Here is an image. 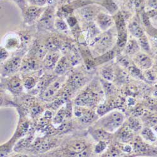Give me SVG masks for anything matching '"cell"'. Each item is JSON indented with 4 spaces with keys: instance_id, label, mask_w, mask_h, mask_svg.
Masks as SVG:
<instances>
[{
    "instance_id": "14",
    "label": "cell",
    "mask_w": 157,
    "mask_h": 157,
    "mask_svg": "<svg viewBox=\"0 0 157 157\" xmlns=\"http://www.w3.org/2000/svg\"><path fill=\"white\" fill-rule=\"evenodd\" d=\"M88 132L89 135L92 136V138L97 142L100 141H106L109 140L112 134L102 128H96L93 126L90 127L89 129Z\"/></svg>"
},
{
    "instance_id": "9",
    "label": "cell",
    "mask_w": 157,
    "mask_h": 157,
    "mask_svg": "<svg viewBox=\"0 0 157 157\" xmlns=\"http://www.w3.org/2000/svg\"><path fill=\"white\" fill-rule=\"evenodd\" d=\"M133 63L140 69H149L153 64V62L150 56L145 52H139L132 56Z\"/></svg>"
},
{
    "instance_id": "33",
    "label": "cell",
    "mask_w": 157,
    "mask_h": 157,
    "mask_svg": "<svg viewBox=\"0 0 157 157\" xmlns=\"http://www.w3.org/2000/svg\"><path fill=\"white\" fill-rule=\"evenodd\" d=\"M138 44L141 49H143V52L147 54H149L151 52L150 45L149 44L148 38L145 34H144L143 36L138 38Z\"/></svg>"
},
{
    "instance_id": "23",
    "label": "cell",
    "mask_w": 157,
    "mask_h": 157,
    "mask_svg": "<svg viewBox=\"0 0 157 157\" xmlns=\"http://www.w3.org/2000/svg\"><path fill=\"white\" fill-rule=\"evenodd\" d=\"M48 50L45 45H41L38 43H36L33 45L32 48V52L33 54V57L38 59L44 60L47 54H48Z\"/></svg>"
},
{
    "instance_id": "34",
    "label": "cell",
    "mask_w": 157,
    "mask_h": 157,
    "mask_svg": "<svg viewBox=\"0 0 157 157\" xmlns=\"http://www.w3.org/2000/svg\"><path fill=\"white\" fill-rule=\"evenodd\" d=\"M55 27L59 32H65L68 31L69 27L67 21H65L63 18L57 17L55 21Z\"/></svg>"
},
{
    "instance_id": "46",
    "label": "cell",
    "mask_w": 157,
    "mask_h": 157,
    "mask_svg": "<svg viewBox=\"0 0 157 157\" xmlns=\"http://www.w3.org/2000/svg\"><path fill=\"white\" fill-rule=\"evenodd\" d=\"M12 1H13L20 7L22 13H23L26 8H27L26 6V0H12Z\"/></svg>"
},
{
    "instance_id": "50",
    "label": "cell",
    "mask_w": 157,
    "mask_h": 157,
    "mask_svg": "<svg viewBox=\"0 0 157 157\" xmlns=\"http://www.w3.org/2000/svg\"><path fill=\"white\" fill-rule=\"evenodd\" d=\"M153 130L155 132V133L157 134V125H156L154 128H153Z\"/></svg>"
},
{
    "instance_id": "16",
    "label": "cell",
    "mask_w": 157,
    "mask_h": 157,
    "mask_svg": "<svg viewBox=\"0 0 157 157\" xmlns=\"http://www.w3.org/2000/svg\"><path fill=\"white\" fill-rule=\"evenodd\" d=\"M60 59V54L58 52H50L43 60L44 66L47 69H54Z\"/></svg>"
},
{
    "instance_id": "4",
    "label": "cell",
    "mask_w": 157,
    "mask_h": 157,
    "mask_svg": "<svg viewBox=\"0 0 157 157\" xmlns=\"http://www.w3.org/2000/svg\"><path fill=\"white\" fill-rule=\"evenodd\" d=\"M99 96L90 90H86L78 95L74 100V104L77 106L92 108L98 104Z\"/></svg>"
},
{
    "instance_id": "48",
    "label": "cell",
    "mask_w": 157,
    "mask_h": 157,
    "mask_svg": "<svg viewBox=\"0 0 157 157\" xmlns=\"http://www.w3.org/2000/svg\"><path fill=\"white\" fill-rule=\"evenodd\" d=\"M151 18V20L150 21L151 24L153 25V27L155 29H157V15Z\"/></svg>"
},
{
    "instance_id": "28",
    "label": "cell",
    "mask_w": 157,
    "mask_h": 157,
    "mask_svg": "<svg viewBox=\"0 0 157 157\" xmlns=\"http://www.w3.org/2000/svg\"><path fill=\"white\" fill-rule=\"evenodd\" d=\"M62 45L60 41L56 37L49 38L45 44L47 50L50 52H57L59 49H61Z\"/></svg>"
},
{
    "instance_id": "15",
    "label": "cell",
    "mask_w": 157,
    "mask_h": 157,
    "mask_svg": "<svg viewBox=\"0 0 157 157\" xmlns=\"http://www.w3.org/2000/svg\"><path fill=\"white\" fill-rule=\"evenodd\" d=\"M128 31L133 37L138 39L145 34L140 24V20L136 17H134L129 22L128 25Z\"/></svg>"
},
{
    "instance_id": "38",
    "label": "cell",
    "mask_w": 157,
    "mask_h": 157,
    "mask_svg": "<svg viewBox=\"0 0 157 157\" xmlns=\"http://www.w3.org/2000/svg\"><path fill=\"white\" fill-rule=\"evenodd\" d=\"M128 126L134 132H138L141 128L140 121L137 119L134 118V117H132L129 120Z\"/></svg>"
},
{
    "instance_id": "6",
    "label": "cell",
    "mask_w": 157,
    "mask_h": 157,
    "mask_svg": "<svg viewBox=\"0 0 157 157\" xmlns=\"http://www.w3.org/2000/svg\"><path fill=\"white\" fill-rule=\"evenodd\" d=\"M47 7H40L31 5L26 8L23 13L24 23L29 26L38 21Z\"/></svg>"
},
{
    "instance_id": "29",
    "label": "cell",
    "mask_w": 157,
    "mask_h": 157,
    "mask_svg": "<svg viewBox=\"0 0 157 157\" xmlns=\"http://www.w3.org/2000/svg\"><path fill=\"white\" fill-rule=\"evenodd\" d=\"M54 80H55V78L52 76L50 77L49 75H47L46 77H43L42 78V80L39 81L36 86L38 90L40 93H43L44 91L48 87V86H50V84Z\"/></svg>"
},
{
    "instance_id": "3",
    "label": "cell",
    "mask_w": 157,
    "mask_h": 157,
    "mask_svg": "<svg viewBox=\"0 0 157 157\" xmlns=\"http://www.w3.org/2000/svg\"><path fill=\"white\" fill-rule=\"evenodd\" d=\"M56 12L54 6H48L38 21L39 27L45 30H53L55 27Z\"/></svg>"
},
{
    "instance_id": "25",
    "label": "cell",
    "mask_w": 157,
    "mask_h": 157,
    "mask_svg": "<svg viewBox=\"0 0 157 157\" xmlns=\"http://www.w3.org/2000/svg\"><path fill=\"white\" fill-rule=\"evenodd\" d=\"M74 10L71 6L69 3L64 5L62 6L59 10L56 11L57 17H59L61 18H67L68 17L72 15Z\"/></svg>"
},
{
    "instance_id": "11",
    "label": "cell",
    "mask_w": 157,
    "mask_h": 157,
    "mask_svg": "<svg viewBox=\"0 0 157 157\" xmlns=\"http://www.w3.org/2000/svg\"><path fill=\"white\" fill-rule=\"evenodd\" d=\"M62 81L61 79L56 80L52 82L50 86L41 93V98L44 100H51L56 98L57 93L61 88Z\"/></svg>"
},
{
    "instance_id": "41",
    "label": "cell",
    "mask_w": 157,
    "mask_h": 157,
    "mask_svg": "<svg viewBox=\"0 0 157 157\" xmlns=\"http://www.w3.org/2000/svg\"><path fill=\"white\" fill-rule=\"evenodd\" d=\"M31 5L40 6V7H45L50 2V0H27Z\"/></svg>"
},
{
    "instance_id": "12",
    "label": "cell",
    "mask_w": 157,
    "mask_h": 157,
    "mask_svg": "<svg viewBox=\"0 0 157 157\" xmlns=\"http://www.w3.org/2000/svg\"><path fill=\"white\" fill-rule=\"evenodd\" d=\"M23 81L18 75L12 76L6 82V89L12 94H20L23 90Z\"/></svg>"
},
{
    "instance_id": "44",
    "label": "cell",
    "mask_w": 157,
    "mask_h": 157,
    "mask_svg": "<svg viewBox=\"0 0 157 157\" xmlns=\"http://www.w3.org/2000/svg\"><path fill=\"white\" fill-rule=\"evenodd\" d=\"M71 127V124L69 122H63L60 124H59L57 129L60 132H67L68 130L70 129Z\"/></svg>"
},
{
    "instance_id": "19",
    "label": "cell",
    "mask_w": 157,
    "mask_h": 157,
    "mask_svg": "<svg viewBox=\"0 0 157 157\" xmlns=\"http://www.w3.org/2000/svg\"><path fill=\"white\" fill-rule=\"evenodd\" d=\"M94 1L105 9L111 15H115L118 11V7L113 0H94Z\"/></svg>"
},
{
    "instance_id": "42",
    "label": "cell",
    "mask_w": 157,
    "mask_h": 157,
    "mask_svg": "<svg viewBox=\"0 0 157 157\" xmlns=\"http://www.w3.org/2000/svg\"><path fill=\"white\" fill-rule=\"evenodd\" d=\"M43 108L40 106H35L31 109V116L33 118L40 116L43 113Z\"/></svg>"
},
{
    "instance_id": "26",
    "label": "cell",
    "mask_w": 157,
    "mask_h": 157,
    "mask_svg": "<svg viewBox=\"0 0 157 157\" xmlns=\"http://www.w3.org/2000/svg\"><path fill=\"white\" fill-rule=\"evenodd\" d=\"M101 75L103 79L108 81H113L114 79V71L111 65L104 66L101 70Z\"/></svg>"
},
{
    "instance_id": "18",
    "label": "cell",
    "mask_w": 157,
    "mask_h": 157,
    "mask_svg": "<svg viewBox=\"0 0 157 157\" xmlns=\"http://www.w3.org/2000/svg\"><path fill=\"white\" fill-rule=\"evenodd\" d=\"M140 47L138 42L135 38H131L128 40L127 44L124 48L125 55L128 56H133L138 52H140Z\"/></svg>"
},
{
    "instance_id": "5",
    "label": "cell",
    "mask_w": 157,
    "mask_h": 157,
    "mask_svg": "<svg viewBox=\"0 0 157 157\" xmlns=\"http://www.w3.org/2000/svg\"><path fill=\"white\" fill-rule=\"evenodd\" d=\"M22 60L20 57H13L3 62L1 75L3 77L10 76L21 69Z\"/></svg>"
},
{
    "instance_id": "37",
    "label": "cell",
    "mask_w": 157,
    "mask_h": 157,
    "mask_svg": "<svg viewBox=\"0 0 157 157\" xmlns=\"http://www.w3.org/2000/svg\"><path fill=\"white\" fill-rule=\"evenodd\" d=\"M101 81L104 90L106 94L110 95L115 92V87L111 83H110V81H108L104 79H102Z\"/></svg>"
},
{
    "instance_id": "40",
    "label": "cell",
    "mask_w": 157,
    "mask_h": 157,
    "mask_svg": "<svg viewBox=\"0 0 157 157\" xmlns=\"http://www.w3.org/2000/svg\"><path fill=\"white\" fill-rule=\"evenodd\" d=\"M107 146L108 145H107L106 141H98L94 147V151L96 154H101L106 150V149L107 148Z\"/></svg>"
},
{
    "instance_id": "43",
    "label": "cell",
    "mask_w": 157,
    "mask_h": 157,
    "mask_svg": "<svg viewBox=\"0 0 157 157\" xmlns=\"http://www.w3.org/2000/svg\"><path fill=\"white\" fill-rule=\"evenodd\" d=\"M21 39V46L27 45L30 42V36L29 34L26 32H21V34L19 35Z\"/></svg>"
},
{
    "instance_id": "39",
    "label": "cell",
    "mask_w": 157,
    "mask_h": 157,
    "mask_svg": "<svg viewBox=\"0 0 157 157\" xmlns=\"http://www.w3.org/2000/svg\"><path fill=\"white\" fill-rule=\"evenodd\" d=\"M67 23L69 25V27L72 30L74 31V32H77V28H78V23H77V20L76 18V17L72 15L69 17H68L67 18Z\"/></svg>"
},
{
    "instance_id": "10",
    "label": "cell",
    "mask_w": 157,
    "mask_h": 157,
    "mask_svg": "<svg viewBox=\"0 0 157 157\" xmlns=\"http://www.w3.org/2000/svg\"><path fill=\"white\" fill-rule=\"evenodd\" d=\"M8 51L17 50L21 47V39L19 35L10 33L6 35L3 41V45Z\"/></svg>"
},
{
    "instance_id": "17",
    "label": "cell",
    "mask_w": 157,
    "mask_h": 157,
    "mask_svg": "<svg viewBox=\"0 0 157 157\" xmlns=\"http://www.w3.org/2000/svg\"><path fill=\"white\" fill-rule=\"evenodd\" d=\"M79 121L86 124H90L98 120V115L93 110L82 107V113L79 117Z\"/></svg>"
},
{
    "instance_id": "36",
    "label": "cell",
    "mask_w": 157,
    "mask_h": 157,
    "mask_svg": "<svg viewBox=\"0 0 157 157\" xmlns=\"http://www.w3.org/2000/svg\"><path fill=\"white\" fill-rule=\"evenodd\" d=\"M23 87L27 90H31L33 89L37 84L36 80L33 77H30L28 76L27 77H25L23 81Z\"/></svg>"
},
{
    "instance_id": "20",
    "label": "cell",
    "mask_w": 157,
    "mask_h": 157,
    "mask_svg": "<svg viewBox=\"0 0 157 157\" xmlns=\"http://www.w3.org/2000/svg\"><path fill=\"white\" fill-rule=\"evenodd\" d=\"M71 62L66 56L61 57L54 69L55 72L58 75H62L66 72L70 67Z\"/></svg>"
},
{
    "instance_id": "47",
    "label": "cell",
    "mask_w": 157,
    "mask_h": 157,
    "mask_svg": "<svg viewBox=\"0 0 157 157\" xmlns=\"http://www.w3.org/2000/svg\"><path fill=\"white\" fill-rule=\"evenodd\" d=\"M44 117L46 120H50L52 118V117H53V113L50 111H46L44 113Z\"/></svg>"
},
{
    "instance_id": "13",
    "label": "cell",
    "mask_w": 157,
    "mask_h": 157,
    "mask_svg": "<svg viewBox=\"0 0 157 157\" xmlns=\"http://www.w3.org/2000/svg\"><path fill=\"white\" fill-rule=\"evenodd\" d=\"M87 79L85 75L81 72H74L68 78V84L73 90L81 88L86 83Z\"/></svg>"
},
{
    "instance_id": "2",
    "label": "cell",
    "mask_w": 157,
    "mask_h": 157,
    "mask_svg": "<svg viewBox=\"0 0 157 157\" xmlns=\"http://www.w3.org/2000/svg\"><path fill=\"white\" fill-rule=\"evenodd\" d=\"M109 30L95 37L92 40L90 46L94 47V52L98 56H99L114 48V45L117 41V36Z\"/></svg>"
},
{
    "instance_id": "8",
    "label": "cell",
    "mask_w": 157,
    "mask_h": 157,
    "mask_svg": "<svg viewBox=\"0 0 157 157\" xmlns=\"http://www.w3.org/2000/svg\"><path fill=\"white\" fill-rule=\"evenodd\" d=\"M95 21L97 27L103 32L110 30L115 25L113 17L102 11L99 13Z\"/></svg>"
},
{
    "instance_id": "1",
    "label": "cell",
    "mask_w": 157,
    "mask_h": 157,
    "mask_svg": "<svg viewBox=\"0 0 157 157\" xmlns=\"http://www.w3.org/2000/svg\"><path fill=\"white\" fill-rule=\"evenodd\" d=\"M124 120L125 116L121 111H109L98 120L93 127L100 128L110 133H113L121 128Z\"/></svg>"
},
{
    "instance_id": "31",
    "label": "cell",
    "mask_w": 157,
    "mask_h": 157,
    "mask_svg": "<svg viewBox=\"0 0 157 157\" xmlns=\"http://www.w3.org/2000/svg\"><path fill=\"white\" fill-rule=\"evenodd\" d=\"M67 119V114L65 111V106L61 107L57 111L56 116L53 118V123L55 124H60L65 120Z\"/></svg>"
},
{
    "instance_id": "21",
    "label": "cell",
    "mask_w": 157,
    "mask_h": 157,
    "mask_svg": "<svg viewBox=\"0 0 157 157\" xmlns=\"http://www.w3.org/2000/svg\"><path fill=\"white\" fill-rule=\"evenodd\" d=\"M116 51L115 50V47H114L111 50L106 52V53L96 57L94 59L96 65H99L101 64L107 63L108 62L114 59V57L116 56Z\"/></svg>"
},
{
    "instance_id": "27",
    "label": "cell",
    "mask_w": 157,
    "mask_h": 157,
    "mask_svg": "<svg viewBox=\"0 0 157 157\" xmlns=\"http://www.w3.org/2000/svg\"><path fill=\"white\" fill-rule=\"evenodd\" d=\"M86 148H87V145H86V143L83 141H75L72 143L69 146L70 151L72 152L71 155L73 156H76V155L78 153L83 151Z\"/></svg>"
},
{
    "instance_id": "22",
    "label": "cell",
    "mask_w": 157,
    "mask_h": 157,
    "mask_svg": "<svg viewBox=\"0 0 157 157\" xmlns=\"http://www.w3.org/2000/svg\"><path fill=\"white\" fill-rule=\"evenodd\" d=\"M40 65L34 57H29L22 61L21 69L24 71H32L39 69Z\"/></svg>"
},
{
    "instance_id": "24",
    "label": "cell",
    "mask_w": 157,
    "mask_h": 157,
    "mask_svg": "<svg viewBox=\"0 0 157 157\" xmlns=\"http://www.w3.org/2000/svg\"><path fill=\"white\" fill-rule=\"evenodd\" d=\"M141 135L142 138L149 143H154L157 140V134L153 129L145 127L141 129Z\"/></svg>"
},
{
    "instance_id": "35",
    "label": "cell",
    "mask_w": 157,
    "mask_h": 157,
    "mask_svg": "<svg viewBox=\"0 0 157 157\" xmlns=\"http://www.w3.org/2000/svg\"><path fill=\"white\" fill-rule=\"evenodd\" d=\"M33 140V137L32 136H29L27 138H21L20 140L18 141L16 146L15 147L14 149L15 150L18 151V150H21L23 148H25L27 147L28 145H29L30 144L32 143Z\"/></svg>"
},
{
    "instance_id": "49",
    "label": "cell",
    "mask_w": 157,
    "mask_h": 157,
    "mask_svg": "<svg viewBox=\"0 0 157 157\" xmlns=\"http://www.w3.org/2000/svg\"><path fill=\"white\" fill-rule=\"evenodd\" d=\"M123 151L127 153H129L132 151V148L129 145H126L124 148H123Z\"/></svg>"
},
{
    "instance_id": "32",
    "label": "cell",
    "mask_w": 157,
    "mask_h": 157,
    "mask_svg": "<svg viewBox=\"0 0 157 157\" xmlns=\"http://www.w3.org/2000/svg\"><path fill=\"white\" fill-rule=\"evenodd\" d=\"M69 4L74 10H76L89 5L97 3L94 0H75L74 2L69 3Z\"/></svg>"
},
{
    "instance_id": "45",
    "label": "cell",
    "mask_w": 157,
    "mask_h": 157,
    "mask_svg": "<svg viewBox=\"0 0 157 157\" xmlns=\"http://www.w3.org/2000/svg\"><path fill=\"white\" fill-rule=\"evenodd\" d=\"M9 51H8L5 47L3 46H1V56H0V60H1V62H4L7 60V59L9 57Z\"/></svg>"
},
{
    "instance_id": "30",
    "label": "cell",
    "mask_w": 157,
    "mask_h": 157,
    "mask_svg": "<svg viewBox=\"0 0 157 157\" xmlns=\"http://www.w3.org/2000/svg\"><path fill=\"white\" fill-rule=\"evenodd\" d=\"M119 140L123 143H128L133 138L132 130L128 126L127 128H124L121 129V132L118 134Z\"/></svg>"
},
{
    "instance_id": "7",
    "label": "cell",
    "mask_w": 157,
    "mask_h": 157,
    "mask_svg": "<svg viewBox=\"0 0 157 157\" xmlns=\"http://www.w3.org/2000/svg\"><path fill=\"white\" fill-rule=\"evenodd\" d=\"M102 7L98 4H91L81 8L77 10L78 13L86 21H91L96 19L99 12L102 11Z\"/></svg>"
}]
</instances>
